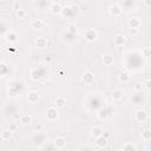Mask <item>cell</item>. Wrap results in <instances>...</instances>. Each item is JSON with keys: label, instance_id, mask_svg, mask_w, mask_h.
Here are the masks:
<instances>
[{"label": "cell", "instance_id": "1", "mask_svg": "<svg viewBox=\"0 0 151 151\" xmlns=\"http://www.w3.org/2000/svg\"><path fill=\"white\" fill-rule=\"evenodd\" d=\"M124 67L131 72H140L145 66V58L140 51H129L124 55Z\"/></svg>", "mask_w": 151, "mask_h": 151}, {"label": "cell", "instance_id": "2", "mask_svg": "<svg viewBox=\"0 0 151 151\" xmlns=\"http://www.w3.org/2000/svg\"><path fill=\"white\" fill-rule=\"evenodd\" d=\"M85 109L88 113L91 114H96L100 109H103L107 103H106V97L103 93H98V92H92L88 93L85 98Z\"/></svg>", "mask_w": 151, "mask_h": 151}, {"label": "cell", "instance_id": "3", "mask_svg": "<svg viewBox=\"0 0 151 151\" xmlns=\"http://www.w3.org/2000/svg\"><path fill=\"white\" fill-rule=\"evenodd\" d=\"M48 77H50V68H48V64L46 65V63L38 64L29 72V78L33 81L46 83L48 80Z\"/></svg>", "mask_w": 151, "mask_h": 151}, {"label": "cell", "instance_id": "4", "mask_svg": "<svg viewBox=\"0 0 151 151\" xmlns=\"http://www.w3.org/2000/svg\"><path fill=\"white\" fill-rule=\"evenodd\" d=\"M25 91V83L21 79H13L8 83L7 86V96L8 98H17L22 94Z\"/></svg>", "mask_w": 151, "mask_h": 151}, {"label": "cell", "instance_id": "5", "mask_svg": "<svg viewBox=\"0 0 151 151\" xmlns=\"http://www.w3.org/2000/svg\"><path fill=\"white\" fill-rule=\"evenodd\" d=\"M48 143H50V137L44 131H35L31 136V144L34 149H42Z\"/></svg>", "mask_w": 151, "mask_h": 151}, {"label": "cell", "instance_id": "6", "mask_svg": "<svg viewBox=\"0 0 151 151\" xmlns=\"http://www.w3.org/2000/svg\"><path fill=\"white\" fill-rule=\"evenodd\" d=\"M60 15L63 19H66V20L77 19V17L79 15V7L76 5H66L63 7Z\"/></svg>", "mask_w": 151, "mask_h": 151}, {"label": "cell", "instance_id": "7", "mask_svg": "<svg viewBox=\"0 0 151 151\" xmlns=\"http://www.w3.org/2000/svg\"><path fill=\"white\" fill-rule=\"evenodd\" d=\"M130 100H131V104L134 106H143L146 104V94L143 91H134Z\"/></svg>", "mask_w": 151, "mask_h": 151}, {"label": "cell", "instance_id": "8", "mask_svg": "<svg viewBox=\"0 0 151 151\" xmlns=\"http://www.w3.org/2000/svg\"><path fill=\"white\" fill-rule=\"evenodd\" d=\"M2 112H4V116L5 117H15L18 116V112H19V106L14 103H9V104H6L2 109Z\"/></svg>", "mask_w": 151, "mask_h": 151}, {"label": "cell", "instance_id": "9", "mask_svg": "<svg viewBox=\"0 0 151 151\" xmlns=\"http://www.w3.org/2000/svg\"><path fill=\"white\" fill-rule=\"evenodd\" d=\"M118 4L120 5L123 12H132L137 9V0H119Z\"/></svg>", "mask_w": 151, "mask_h": 151}, {"label": "cell", "instance_id": "10", "mask_svg": "<svg viewBox=\"0 0 151 151\" xmlns=\"http://www.w3.org/2000/svg\"><path fill=\"white\" fill-rule=\"evenodd\" d=\"M112 112H113V107H112V105H111V104H106L103 109H100V110L96 113V116H97L100 120H105V119H107V118L111 117Z\"/></svg>", "mask_w": 151, "mask_h": 151}, {"label": "cell", "instance_id": "11", "mask_svg": "<svg viewBox=\"0 0 151 151\" xmlns=\"http://www.w3.org/2000/svg\"><path fill=\"white\" fill-rule=\"evenodd\" d=\"M61 40L65 44H74L78 40V33H72V32L65 29L61 33Z\"/></svg>", "mask_w": 151, "mask_h": 151}, {"label": "cell", "instance_id": "12", "mask_svg": "<svg viewBox=\"0 0 151 151\" xmlns=\"http://www.w3.org/2000/svg\"><path fill=\"white\" fill-rule=\"evenodd\" d=\"M45 116L47 118V120L50 122H55L59 118V111L57 106H51L45 111Z\"/></svg>", "mask_w": 151, "mask_h": 151}, {"label": "cell", "instance_id": "13", "mask_svg": "<svg viewBox=\"0 0 151 151\" xmlns=\"http://www.w3.org/2000/svg\"><path fill=\"white\" fill-rule=\"evenodd\" d=\"M52 2H53L52 0H34V7H35L38 11L50 9Z\"/></svg>", "mask_w": 151, "mask_h": 151}, {"label": "cell", "instance_id": "14", "mask_svg": "<svg viewBox=\"0 0 151 151\" xmlns=\"http://www.w3.org/2000/svg\"><path fill=\"white\" fill-rule=\"evenodd\" d=\"M84 35H85L86 41H88V42H93V41H96L97 38H98V32H97L96 29H93V28H87V29L85 31Z\"/></svg>", "mask_w": 151, "mask_h": 151}, {"label": "cell", "instance_id": "15", "mask_svg": "<svg viewBox=\"0 0 151 151\" xmlns=\"http://www.w3.org/2000/svg\"><path fill=\"white\" fill-rule=\"evenodd\" d=\"M81 80L85 85H92L94 83V74L91 71H86V72H84L83 77H81Z\"/></svg>", "mask_w": 151, "mask_h": 151}, {"label": "cell", "instance_id": "16", "mask_svg": "<svg viewBox=\"0 0 151 151\" xmlns=\"http://www.w3.org/2000/svg\"><path fill=\"white\" fill-rule=\"evenodd\" d=\"M134 119H136L138 123H142V124L145 123L146 119H147V113H146V111H145V110H142V109L137 110L136 113H134Z\"/></svg>", "mask_w": 151, "mask_h": 151}, {"label": "cell", "instance_id": "17", "mask_svg": "<svg viewBox=\"0 0 151 151\" xmlns=\"http://www.w3.org/2000/svg\"><path fill=\"white\" fill-rule=\"evenodd\" d=\"M52 143L54 144V146H55L57 150H63L66 146V139L63 136H57Z\"/></svg>", "mask_w": 151, "mask_h": 151}, {"label": "cell", "instance_id": "18", "mask_svg": "<svg viewBox=\"0 0 151 151\" xmlns=\"http://www.w3.org/2000/svg\"><path fill=\"white\" fill-rule=\"evenodd\" d=\"M109 12H110L111 15H113V17H120L122 13H123V9H122L120 5L117 2V4H113V5H111V6L109 7Z\"/></svg>", "mask_w": 151, "mask_h": 151}, {"label": "cell", "instance_id": "19", "mask_svg": "<svg viewBox=\"0 0 151 151\" xmlns=\"http://www.w3.org/2000/svg\"><path fill=\"white\" fill-rule=\"evenodd\" d=\"M11 29H12V28H11L9 22H7L5 19H1V21H0V32H1V37L5 38V35H6Z\"/></svg>", "mask_w": 151, "mask_h": 151}, {"label": "cell", "instance_id": "20", "mask_svg": "<svg viewBox=\"0 0 151 151\" xmlns=\"http://www.w3.org/2000/svg\"><path fill=\"white\" fill-rule=\"evenodd\" d=\"M61 11H63V6L59 4V2H52L51 4V7H50V12L54 15H60L61 14Z\"/></svg>", "mask_w": 151, "mask_h": 151}, {"label": "cell", "instance_id": "21", "mask_svg": "<svg viewBox=\"0 0 151 151\" xmlns=\"http://www.w3.org/2000/svg\"><path fill=\"white\" fill-rule=\"evenodd\" d=\"M29 27L32 29H34V31H38V29H41V28L45 27V22L42 20H40V19H34V20L31 21Z\"/></svg>", "mask_w": 151, "mask_h": 151}, {"label": "cell", "instance_id": "22", "mask_svg": "<svg viewBox=\"0 0 151 151\" xmlns=\"http://www.w3.org/2000/svg\"><path fill=\"white\" fill-rule=\"evenodd\" d=\"M34 45H35L38 48H45V47H47V46L50 45V41H48L46 38L39 37V38H37V39H35Z\"/></svg>", "mask_w": 151, "mask_h": 151}, {"label": "cell", "instance_id": "23", "mask_svg": "<svg viewBox=\"0 0 151 151\" xmlns=\"http://www.w3.org/2000/svg\"><path fill=\"white\" fill-rule=\"evenodd\" d=\"M127 24H129V27L130 28H137V29H139V27L142 25V21H140L139 18L133 17V18H130L129 19V22Z\"/></svg>", "mask_w": 151, "mask_h": 151}, {"label": "cell", "instance_id": "24", "mask_svg": "<svg viewBox=\"0 0 151 151\" xmlns=\"http://www.w3.org/2000/svg\"><path fill=\"white\" fill-rule=\"evenodd\" d=\"M111 97H112V100H113V101L118 103V101L123 100V98H124V92H123V90L117 88V90H114V91L112 92Z\"/></svg>", "mask_w": 151, "mask_h": 151}, {"label": "cell", "instance_id": "25", "mask_svg": "<svg viewBox=\"0 0 151 151\" xmlns=\"http://www.w3.org/2000/svg\"><path fill=\"white\" fill-rule=\"evenodd\" d=\"M96 145H97V147H99V149H104V147H106V145H107V137L106 136H100V137H97L96 138Z\"/></svg>", "mask_w": 151, "mask_h": 151}, {"label": "cell", "instance_id": "26", "mask_svg": "<svg viewBox=\"0 0 151 151\" xmlns=\"http://www.w3.org/2000/svg\"><path fill=\"white\" fill-rule=\"evenodd\" d=\"M18 38H19V34H18L14 29H11V31L5 35L4 39H6V40L9 41V42H15V41L18 40Z\"/></svg>", "mask_w": 151, "mask_h": 151}, {"label": "cell", "instance_id": "27", "mask_svg": "<svg viewBox=\"0 0 151 151\" xmlns=\"http://www.w3.org/2000/svg\"><path fill=\"white\" fill-rule=\"evenodd\" d=\"M118 80L120 83H123V84H127L131 80V76H130V73L127 71H123V72H120L118 74Z\"/></svg>", "mask_w": 151, "mask_h": 151}, {"label": "cell", "instance_id": "28", "mask_svg": "<svg viewBox=\"0 0 151 151\" xmlns=\"http://www.w3.org/2000/svg\"><path fill=\"white\" fill-rule=\"evenodd\" d=\"M125 42H126V38H125V35H123V34H117V35L114 37V45H116L117 47H122V46H124Z\"/></svg>", "mask_w": 151, "mask_h": 151}, {"label": "cell", "instance_id": "29", "mask_svg": "<svg viewBox=\"0 0 151 151\" xmlns=\"http://www.w3.org/2000/svg\"><path fill=\"white\" fill-rule=\"evenodd\" d=\"M27 100L31 104H35L39 100V93L37 91H29L28 94H27Z\"/></svg>", "mask_w": 151, "mask_h": 151}, {"label": "cell", "instance_id": "30", "mask_svg": "<svg viewBox=\"0 0 151 151\" xmlns=\"http://www.w3.org/2000/svg\"><path fill=\"white\" fill-rule=\"evenodd\" d=\"M0 74L2 78L6 77L7 74H9V65L6 64L5 61H1V64H0Z\"/></svg>", "mask_w": 151, "mask_h": 151}, {"label": "cell", "instance_id": "31", "mask_svg": "<svg viewBox=\"0 0 151 151\" xmlns=\"http://www.w3.org/2000/svg\"><path fill=\"white\" fill-rule=\"evenodd\" d=\"M103 134H104V130H103L100 126H93V127L91 129V136H92V137L97 138V137H100V136H103Z\"/></svg>", "mask_w": 151, "mask_h": 151}, {"label": "cell", "instance_id": "32", "mask_svg": "<svg viewBox=\"0 0 151 151\" xmlns=\"http://www.w3.org/2000/svg\"><path fill=\"white\" fill-rule=\"evenodd\" d=\"M32 123V116L31 114H22L20 117V124L24 126H27Z\"/></svg>", "mask_w": 151, "mask_h": 151}, {"label": "cell", "instance_id": "33", "mask_svg": "<svg viewBox=\"0 0 151 151\" xmlns=\"http://www.w3.org/2000/svg\"><path fill=\"white\" fill-rule=\"evenodd\" d=\"M65 105H66V98L63 97V96L57 97V99H55V106L58 109H63V107H65Z\"/></svg>", "mask_w": 151, "mask_h": 151}, {"label": "cell", "instance_id": "34", "mask_svg": "<svg viewBox=\"0 0 151 151\" xmlns=\"http://www.w3.org/2000/svg\"><path fill=\"white\" fill-rule=\"evenodd\" d=\"M120 149L123 151H137V146L134 144H132V143H125V144L122 145Z\"/></svg>", "mask_w": 151, "mask_h": 151}, {"label": "cell", "instance_id": "35", "mask_svg": "<svg viewBox=\"0 0 151 151\" xmlns=\"http://www.w3.org/2000/svg\"><path fill=\"white\" fill-rule=\"evenodd\" d=\"M142 139L144 142H147L151 139V129H144L142 131Z\"/></svg>", "mask_w": 151, "mask_h": 151}, {"label": "cell", "instance_id": "36", "mask_svg": "<svg viewBox=\"0 0 151 151\" xmlns=\"http://www.w3.org/2000/svg\"><path fill=\"white\" fill-rule=\"evenodd\" d=\"M103 64L105 66H111L113 64V57H111V55H104L103 57Z\"/></svg>", "mask_w": 151, "mask_h": 151}, {"label": "cell", "instance_id": "37", "mask_svg": "<svg viewBox=\"0 0 151 151\" xmlns=\"http://www.w3.org/2000/svg\"><path fill=\"white\" fill-rule=\"evenodd\" d=\"M140 53H142V55H143L145 59L150 58V57H151V47H143L142 51H140Z\"/></svg>", "mask_w": 151, "mask_h": 151}, {"label": "cell", "instance_id": "38", "mask_svg": "<svg viewBox=\"0 0 151 151\" xmlns=\"http://www.w3.org/2000/svg\"><path fill=\"white\" fill-rule=\"evenodd\" d=\"M12 131H9V130H7V131H2L1 132V139L2 140H9L11 138H12Z\"/></svg>", "mask_w": 151, "mask_h": 151}, {"label": "cell", "instance_id": "39", "mask_svg": "<svg viewBox=\"0 0 151 151\" xmlns=\"http://www.w3.org/2000/svg\"><path fill=\"white\" fill-rule=\"evenodd\" d=\"M15 15L19 18V19H25L26 17H27V12L25 11V9H17L15 11Z\"/></svg>", "mask_w": 151, "mask_h": 151}, {"label": "cell", "instance_id": "40", "mask_svg": "<svg viewBox=\"0 0 151 151\" xmlns=\"http://www.w3.org/2000/svg\"><path fill=\"white\" fill-rule=\"evenodd\" d=\"M77 150L78 151H93L94 147L91 146V145H80V146L77 147Z\"/></svg>", "mask_w": 151, "mask_h": 151}, {"label": "cell", "instance_id": "41", "mask_svg": "<svg viewBox=\"0 0 151 151\" xmlns=\"http://www.w3.org/2000/svg\"><path fill=\"white\" fill-rule=\"evenodd\" d=\"M66 29L70 31V32H72V33H78V27H77L76 24H70V25L66 27Z\"/></svg>", "mask_w": 151, "mask_h": 151}, {"label": "cell", "instance_id": "42", "mask_svg": "<svg viewBox=\"0 0 151 151\" xmlns=\"http://www.w3.org/2000/svg\"><path fill=\"white\" fill-rule=\"evenodd\" d=\"M8 130H9V131H12V132H15V131L18 130V124H17L15 122L9 123V125H8Z\"/></svg>", "mask_w": 151, "mask_h": 151}, {"label": "cell", "instance_id": "43", "mask_svg": "<svg viewBox=\"0 0 151 151\" xmlns=\"http://www.w3.org/2000/svg\"><path fill=\"white\" fill-rule=\"evenodd\" d=\"M143 86H144L147 91H151V79H146V80L143 83Z\"/></svg>", "mask_w": 151, "mask_h": 151}, {"label": "cell", "instance_id": "44", "mask_svg": "<svg viewBox=\"0 0 151 151\" xmlns=\"http://www.w3.org/2000/svg\"><path fill=\"white\" fill-rule=\"evenodd\" d=\"M134 91H143V85L139 84V83H137L134 85Z\"/></svg>", "mask_w": 151, "mask_h": 151}, {"label": "cell", "instance_id": "45", "mask_svg": "<svg viewBox=\"0 0 151 151\" xmlns=\"http://www.w3.org/2000/svg\"><path fill=\"white\" fill-rule=\"evenodd\" d=\"M34 131H42V125L41 124H35L34 125Z\"/></svg>", "mask_w": 151, "mask_h": 151}, {"label": "cell", "instance_id": "46", "mask_svg": "<svg viewBox=\"0 0 151 151\" xmlns=\"http://www.w3.org/2000/svg\"><path fill=\"white\" fill-rule=\"evenodd\" d=\"M130 34L131 35H137L138 34V29L137 28H130Z\"/></svg>", "mask_w": 151, "mask_h": 151}, {"label": "cell", "instance_id": "47", "mask_svg": "<svg viewBox=\"0 0 151 151\" xmlns=\"http://www.w3.org/2000/svg\"><path fill=\"white\" fill-rule=\"evenodd\" d=\"M145 149H146V150H151V139L146 142V146H145Z\"/></svg>", "mask_w": 151, "mask_h": 151}, {"label": "cell", "instance_id": "48", "mask_svg": "<svg viewBox=\"0 0 151 151\" xmlns=\"http://www.w3.org/2000/svg\"><path fill=\"white\" fill-rule=\"evenodd\" d=\"M144 4L146 7H150L151 8V0H144Z\"/></svg>", "mask_w": 151, "mask_h": 151}, {"label": "cell", "instance_id": "49", "mask_svg": "<svg viewBox=\"0 0 151 151\" xmlns=\"http://www.w3.org/2000/svg\"><path fill=\"white\" fill-rule=\"evenodd\" d=\"M44 61H45L46 64H48V63H51V61H52V58H51V57H46Z\"/></svg>", "mask_w": 151, "mask_h": 151}, {"label": "cell", "instance_id": "50", "mask_svg": "<svg viewBox=\"0 0 151 151\" xmlns=\"http://www.w3.org/2000/svg\"><path fill=\"white\" fill-rule=\"evenodd\" d=\"M79 1H80V2H86L87 0H79Z\"/></svg>", "mask_w": 151, "mask_h": 151}, {"label": "cell", "instance_id": "51", "mask_svg": "<svg viewBox=\"0 0 151 151\" xmlns=\"http://www.w3.org/2000/svg\"><path fill=\"white\" fill-rule=\"evenodd\" d=\"M137 1H138V0H137Z\"/></svg>", "mask_w": 151, "mask_h": 151}, {"label": "cell", "instance_id": "52", "mask_svg": "<svg viewBox=\"0 0 151 151\" xmlns=\"http://www.w3.org/2000/svg\"><path fill=\"white\" fill-rule=\"evenodd\" d=\"M150 47H151V46H150Z\"/></svg>", "mask_w": 151, "mask_h": 151}]
</instances>
